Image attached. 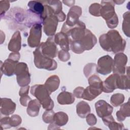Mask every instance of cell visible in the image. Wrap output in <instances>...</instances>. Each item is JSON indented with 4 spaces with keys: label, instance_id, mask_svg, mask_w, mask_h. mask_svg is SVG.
I'll return each mask as SVG.
<instances>
[{
    "label": "cell",
    "instance_id": "cell-1",
    "mask_svg": "<svg viewBox=\"0 0 130 130\" xmlns=\"http://www.w3.org/2000/svg\"><path fill=\"white\" fill-rule=\"evenodd\" d=\"M99 42L102 48L107 51H112L114 53L123 52L126 42L116 30H110L107 34L101 35Z\"/></svg>",
    "mask_w": 130,
    "mask_h": 130
},
{
    "label": "cell",
    "instance_id": "cell-2",
    "mask_svg": "<svg viewBox=\"0 0 130 130\" xmlns=\"http://www.w3.org/2000/svg\"><path fill=\"white\" fill-rule=\"evenodd\" d=\"M44 12L40 17L44 25V31L46 35L52 37L54 35L58 20L53 10L47 4L44 5Z\"/></svg>",
    "mask_w": 130,
    "mask_h": 130
},
{
    "label": "cell",
    "instance_id": "cell-3",
    "mask_svg": "<svg viewBox=\"0 0 130 130\" xmlns=\"http://www.w3.org/2000/svg\"><path fill=\"white\" fill-rule=\"evenodd\" d=\"M95 36L88 29H86L85 35L78 41L70 43L71 49L75 53L80 54L85 50L91 49L96 43Z\"/></svg>",
    "mask_w": 130,
    "mask_h": 130
},
{
    "label": "cell",
    "instance_id": "cell-4",
    "mask_svg": "<svg viewBox=\"0 0 130 130\" xmlns=\"http://www.w3.org/2000/svg\"><path fill=\"white\" fill-rule=\"evenodd\" d=\"M31 94L35 96L46 110H52L54 107V103L50 96V93L44 85L37 84L31 87Z\"/></svg>",
    "mask_w": 130,
    "mask_h": 130
},
{
    "label": "cell",
    "instance_id": "cell-5",
    "mask_svg": "<svg viewBox=\"0 0 130 130\" xmlns=\"http://www.w3.org/2000/svg\"><path fill=\"white\" fill-rule=\"evenodd\" d=\"M89 86L84 89L82 98L92 101L103 92V82L96 75H92L88 78Z\"/></svg>",
    "mask_w": 130,
    "mask_h": 130
},
{
    "label": "cell",
    "instance_id": "cell-6",
    "mask_svg": "<svg viewBox=\"0 0 130 130\" xmlns=\"http://www.w3.org/2000/svg\"><path fill=\"white\" fill-rule=\"evenodd\" d=\"M102 6L101 10V16L106 20L108 26L114 28L118 24V18L115 12L113 1H102Z\"/></svg>",
    "mask_w": 130,
    "mask_h": 130
},
{
    "label": "cell",
    "instance_id": "cell-7",
    "mask_svg": "<svg viewBox=\"0 0 130 130\" xmlns=\"http://www.w3.org/2000/svg\"><path fill=\"white\" fill-rule=\"evenodd\" d=\"M34 63L37 68L49 71L56 69L57 64L56 61L52 58H48L43 55L38 47L34 51Z\"/></svg>",
    "mask_w": 130,
    "mask_h": 130
},
{
    "label": "cell",
    "instance_id": "cell-8",
    "mask_svg": "<svg viewBox=\"0 0 130 130\" xmlns=\"http://www.w3.org/2000/svg\"><path fill=\"white\" fill-rule=\"evenodd\" d=\"M15 74L17 81L20 86L24 87L28 85L30 82V75L27 64L24 62L18 63L16 67Z\"/></svg>",
    "mask_w": 130,
    "mask_h": 130
},
{
    "label": "cell",
    "instance_id": "cell-9",
    "mask_svg": "<svg viewBox=\"0 0 130 130\" xmlns=\"http://www.w3.org/2000/svg\"><path fill=\"white\" fill-rule=\"evenodd\" d=\"M44 56L53 58L56 56L57 48L54 42V37H49L46 42L41 43L38 47Z\"/></svg>",
    "mask_w": 130,
    "mask_h": 130
},
{
    "label": "cell",
    "instance_id": "cell-10",
    "mask_svg": "<svg viewBox=\"0 0 130 130\" xmlns=\"http://www.w3.org/2000/svg\"><path fill=\"white\" fill-rule=\"evenodd\" d=\"M114 60L109 55H105L100 57L98 61L96 72L101 74L106 75L113 71Z\"/></svg>",
    "mask_w": 130,
    "mask_h": 130
},
{
    "label": "cell",
    "instance_id": "cell-11",
    "mask_svg": "<svg viewBox=\"0 0 130 130\" xmlns=\"http://www.w3.org/2000/svg\"><path fill=\"white\" fill-rule=\"evenodd\" d=\"M42 35V25L36 23L31 27L29 36L27 39V43L30 47H38L40 44Z\"/></svg>",
    "mask_w": 130,
    "mask_h": 130
},
{
    "label": "cell",
    "instance_id": "cell-12",
    "mask_svg": "<svg viewBox=\"0 0 130 130\" xmlns=\"http://www.w3.org/2000/svg\"><path fill=\"white\" fill-rule=\"evenodd\" d=\"M127 61L126 55L122 52L117 53L114 57L113 72V74L123 75L125 72V66Z\"/></svg>",
    "mask_w": 130,
    "mask_h": 130
},
{
    "label": "cell",
    "instance_id": "cell-13",
    "mask_svg": "<svg viewBox=\"0 0 130 130\" xmlns=\"http://www.w3.org/2000/svg\"><path fill=\"white\" fill-rule=\"evenodd\" d=\"M82 14V9L77 6L71 7L67 15V21L64 23L69 27L76 25L79 21V18Z\"/></svg>",
    "mask_w": 130,
    "mask_h": 130
},
{
    "label": "cell",
    "instance_id": "cell-14",
    "mask_svg": "<svg viewBox=\"0 0 130 130\" xmlns=\"http://www.w3.org/2000/svg\"><path fill=\"white\" fill-rule=\"evenodd\" d=\"M95 108L98 115L103 118L111 115L113 112V107L104 100H99L95 104Z\"/></svg>",
    "mask_w": 130,
    "mask_h": 130
},
{
    "label": "cell",
    "instance_id": "cell-15",
    "mask_svg": "<svg viewBox=\"0 0 130 130\" xmlns=\"http://www.w3.org/2000/svg\"><path fill=\"white\" fill-rule=\"evenodd\" d=\"M16 104L10 99L1 98V113L4 115L8 116L13 114L16 109Z\"/></svg>",
    "mask_w": 130,
    "mask_h": 130
},
{
    "label": "cell",
    "instance_id": "cell-16",
    "mask_svg": "<svg viewBox=\"0 0 130 130\" xmlns=\"http://www.w3.org/2000/svg\"><path fill=\"white\" fill-rule=\"evenodd\" d=\"M18 61L8 58L1 64V72L8 76H11L15 74V71Z\"/></svg>",
    "mask_w": 130,
    "mask_h": 130
},
{
    "label": "cell",
    "instance_id": "cell-17",
    "mask_svg": "<svg viewBox=\"0 0 130 130\" xmlns=\"http://www.w3.org/2000/svg\"><path fill=\"white\" fill-rule=\"evenodd\" d=\"M118 74H113L109 76L103 82V91L106 93L112 92L117 88L116 79Z\"/></svg>",
    "mask_w": 130,
    "mask_h": 130
},
{
    "label": "cell",
    "instance_id": "cell-18",
    "mask_svg": "<svg viewBox=\"0 0 130 130\" xmlns=\"http://www.w3.org/2000/svg\"><path fill=\"white\" fill-rule=\"evenodd\" d=\"M55 44L59 45L62 50L68 51L70 50L69 40L67 35L63 32H59L54 36Z\"/></svg>",
    "mask_w": 130,
    "mask_h": 130
},
{
    "label": "cell",
    "instance_id": "cell-19",
    "mask_svg": "<svg viewBox=\"0 0 130 130\" xmlns=\"http://www.w3.org/2000/svg\"><path fill=\"white\" fill-rule=\"evenodd\" d=\"M21 36L19 31H16L12 36L8 44L9 50L13 52H18L21 49Z\"/></svg>",
    "mask_w": 130,
    "mask_h": 130
},
{
    "label": "cell",
    "instance_id": "cell-20",
    "mask_svg": "<svg viewBox=\"0 0 130 130\" xmlns=\"http://www.w3.org/2000/svg\"><path fill=\"white\" fill-rule=\"evenodd\" d=\"M59 83L60 80L58 76L54 75L51 76L47 79L44 85L51 94L58 88Z\"/></svg>",
    "mask_w": 130,
    "mask_h": 130
},
{
    "label": "cell",
    "instance_id": "cell-21",
    "mask_svg": "<svg viewBox=\"0 0 130 130\" xmlns=\"http://www.w3.org/2000/svg\"><path fill=\"white\" fill-rule=\"evenodd\" d=\"M57 100L60 105H69L73 103L75 101L74 95L68 91H62L57 96Z\"/></svg>",
    "mask_w": 130,
    "mask_h": 130
},
{
    "label": "cell",
    "instance_id": "cell-22",
    "mask_svg": "<svg viewBox=\"0 0 130 130\" xmlns=\"http://www.w3.org/2000/svg\"><path fill=\"white\" fill-rule=\"evenodd\" d=\"M102 120L104 124L108 126L110 129H124V125L122 123H117L116 122L112 115H109L108 116L104 117Z\"/></svg>",
    "mask_w": 130,
    "mask_h": 130
},
{
    "label": "cell",
    "instance_id": "cell-23",
    "mask_svg": "<svg viewBox=\"0 0 130 130\" xmlns=\"http://www.w3.org/2000/svg\"><path fill=\"white\" fill-rule=\"evenodd\" d=\"M27 5L31 12L37 15H39L40 17L44 12L45 8L42 2L31 1L28 2Z\"/></svg>",
    "mask_w": 130,
    "mask_h": 130
},
{
    "label": "cell",
    "instance_id": "cell-24",
    "mask_svg": "<svg viewBox=\"0 0 130 130\" xmlns=\"http://www.w3.org/2000/svg\"><path fill=\"white\" fill-rule=\"evenodd\" d=\"M41 104L38 100H30L27 105V114L31 117L38 115Z\"/></svg>",
    "mask_w": 130,
    "mask_h": 130
},
{
    "label": "cell",
    "instance_id": "cell-25",
    "mask_svg": "<svg viewBox=\"0 0 130 130\" xmlns=\"http://www.w3.org/2000/svg\"><path fill=\"white\" fill-rule=\"evenodd\" d=\"M76 112L78 115L82 118H85L90 112V107L84 101H80L77 104Z\"/></svg>",
    "mask_w": 130,
    "mask_h": 130
},
{
    "label": "cell",
    "instance_id": "cell-26",
    "mask_svg": "<svg viewBox=\"0 0 130 130\" xmlns=\"http://www.w3.org/2000/svg\"><path fill=\"white\" fill-rule=\"evenodd\" d=\"M129 102L128 101L126 103L121 106L120 109L116 112V116L118 121L121 122L124 120L126 117L129 116Z\"/></svg>",
    "mask_w": 130,
    "mask_h": 130
},
{
    "label": "cell",
    "instance_id": "cell-27",
    "mask_svg": "<svg viewBox=\"0 0 130 130\" xmlns=\"http://www.w3.org/2000/svg\"><path fill=\"white\" fill-rule=\"evenodd\" d=\"M129 80L128 76L122 75H118L116 79L117 88L123 90L128 89L129 86Z\"/></svg>",
    "mask_w": 130,
    "mask_h": 130
},
{
    "label": "cell",
    "instance_id": "cell-28",
    "mask_svg": "<svg viewBox=\"0 0 130 130\" xmlns=\"http://www.w3.org/2000/svg\"><path fill=\"white\" fill-rule=\"evenodd\" d=\"M68 121V115L63 112H58L55 113L54 117V123L58 126H62L67 124Z\"/></svg>",
    "mask_w": 130,
    "mask_h": 130
},
{
    "label": "cell",
    "instance_id": "cell-29",
    "mask_svg": "<svg viewBox=\"0 0 130 130\" xmlns=\"http://www.w3.org/2000/svg\"><path fill=\"white\" fill-rule=\"evenodd\" d=\"M45 4L49 5L54 11L56 16H57L59 13L62 12V4L59 1H49L43 2Z\"/></svg>",
    "mask_w": 130,
    "mask_h": 130
},
{
    "label": "cell",
    "instance_id": "cell-30",
    "mask_svg": "<svg viewBox=\"0 0 130 130\" xmlns=\"http://www.w3.org/2000/svg\"><path fill=\"white\" fill-rule=\"evenodd\" d=\"M124 100V96L121 93H115L113 94L110 99L111 104L114 107L120 106Z\"/></svg>",
    "mask_w": 130,
    "mask_h": 130
},
{
    "label": "cell",
    "instance_id": "cell-31",
    "mask_svg": "<svg viewBox=\"0 0 130 130\" xmlns=\"http://www.w3.org/2000/svg\"><path fill=\"white\" fill-rule=\"evenodd\" d=\"M122 29L125 35L129 37V12H125L123 14Z\"/></svg>",
    "mask_w": 130,
    "mask_h": 130
},
{
    "label": "cell",
    "instance_id": "cell-32",
    "mask_svg": "<svg viewBox=\"0 0 130 130\" xmlns=\"http://www.w3.org/2000/svg\"><path fill=\"white\" fill-rule=\"evenodd\" d=\"M102 5L98 3L92 4L89 8V13L96 17L101 16V10L102 9Z\"/></svg>",
    "mask_w": 130,
    "mask_h": 130
},
{
    "label": "cell",
    "instance_id": "cell-33",
    "mask_svg": "<svg viewBox=\"0 0 130 130\" xmlns=\"http://www.w3.org/2000/svg\"><path fill=\"white\" fill-rule=\"evenodd\" d=\"M54 112L52 110H46L43 115V120L47 123H52L54 122Z\"/></svg>",
    "mask_w": 130,
    "mask_h": 130
},
{
    "label": "cell",
    "instance_id": "cell-34",
    "mask_svg": "<svg viewBox=\"0 0 130 130\" xmlns=\"http://www.w3.org/2000/svg\"><path fill=\"white\" fill-rule=\"evenodd\" d=\"M95 70L96 71V66L95 63H88L84 68V75L87 78H88L89 76H90L93 72L94 73Z\"/></svg>",
    "mask_w": 130,
    "mask_h": 130
},
{
    "label": "cell",
    "instance_id": "cell-35",
    "mask_svg": "<svg viewBox=\"0 0 130 130\" xmlns=\"http://www.w3.org/2000/svg\"><path fill=\"white\" fill-rule=\"evenodd\" d=\"M21 118L18 115H13L10 118V122L11 126L15 127L20 125L21 123Z\"/></svg>",
    "mask_w": 130,
    "mask_h": 130
},
{
    "label": "cell",
    "instance_id": "cell-36",
    "mask_svg": "<svg viewBox=\"0 0 130 130\" xmlns=\"http://www.w3.org/2000/svg\"><path fill=\"white\" fill-rule=\"evenodd\" d=\"M1 4V16L3 14L9 9L10 7V3L8 1H0Z\"/></svg>",
    "mask_w": 130,
    "mask_h": 130
},
{
    "label": "cell",
    "instance_id": "cell-37",
    "mask_svg": "<svg viewBox=\"0 0 130 130\" xmlns=\"http://www.w3.org/2000/svg\"><path fill=\"white\" fill-rule=\"evenodd\" d=\"M58 58L62 61H67L70 58V55L68 51L61 50L58 52Z\"/></svg>",
    "mask_w": 130,
    "mask_h": 130
},
{
    "label": "cell",
    "instance_id": "cell-38",
    "mask_svg": "<svg viewBox=\"0 0 130 130\" xmlns=\"http://www.w3.org/2000/svg\"><path fill=\"white\" fill-rule=\"evenodd\" d=\"M10 117H6L1 119V126L2 129L9 128L11 127L10 122Z\"/></svg>",
    "mask_w": 130,
    "mask_h": 130
},
{
    "label": "cell",
    "instance_id": "cell-39",
    "mask_svg": "<svg viewBox=\"0 0 130 130\" xmlns=\"http://www.w3.org/2000/svg\"><path fill=\"white\" fill-rule=\"evenodd\" d=\"M86 116V121L89 125L92 126L96 124V118L93 114H88Z\"/></svg>",
    "mask_w": 130,
    "mask_h": 130
},
{
    "label": "cell",
    "instance_id": "cell-40",
    "mask_svg": "<svg viewBox=\"0 0 130 130\" xmlns=\"http://www.w3.org/2000/svg\"><path fill=\"white\" fill-rule=\"evenodd\" d=\"M20 103L23 106H27L29 101L31 100L30 98L28 95L27 94H23L20 96Z\"/></svg>",
    "mask_w": 130,
    "mask_h": 130
},
{
    "label": "cell",
    "instance_id": "cell-41",
    "mask_svg": "<svg viewBox=\"0 0 130 130\" xmlns=\"http://www.w3.org/2000/svg\"><path fill=\"white\" fill-rule=\"evenodd\" d=\"M84 90V88L82 87H78L76 88L74 91H73V94L74 96L77 97V98H82V95L83 92V91Z\"/></svg>",
    "mask_w": 130,
    "mask_h": 130
},
{
    "label": "cell",
    "instance_id": "cell-42",
    "mask_svg": "<svg viewBox=\"0 0 130 130\" xmlns=\"http://www.w3.org/2000/svg\"><path fill=\"white\" fill-rule=\"evenodd\" d=\"M63 3H64L66 5L68 6H71L73 5H74V4L75 3V1H63Z\"/></svg>",
    "mask_w": 130,
    "mask_h": 130
}]
</instances>
